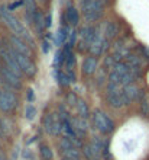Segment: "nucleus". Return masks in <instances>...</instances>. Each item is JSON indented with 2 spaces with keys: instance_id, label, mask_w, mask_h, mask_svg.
Listing matches in <instances>:
<instances>
[{
  "instance_id": "18",
  "label": "nucleus",
  "mask_w": 149,
  "mask_h": 160,
  "mask_svg": "<svg viewBox=\"0 0 149 160\" xmlns=\"http://www.w3.org/2000/svg\"><path fill=\"white\" fill-rule=\"evenodd\" d=\"M103 35H104V38H107V39L114 38V37L117 35V26H116V23H114V22H107V23H106V26H104Z\"/></svg>"
},
{
  "instance_id": "22",
  "label": "nucleus",
  "mask_w": 149,
  "mask_h": 160,
  "mask_svg": "<svg viewBox=\"0 0 149 160\" xmlns=\"http://www.w3.org/2000/svg\"><path fill=\"white\" fill-rule=\"evenodd\" d=\"M41 156H42V159L51 160L52 159V150L48 146H41Z\"/></svg>"
},
{
  "instance_id": "24",
  "label": "nucleus",
  "mask_w": 149,
  "mask_h": 160,
  "mask_svg": "<svg viewBox=\"0 0 149 160\" xmlns=\"http://www.w3.org/2000/svg\"><path fill=\"white\" fill-rule=\"evenodd\" d=\"M23 157H25L26 160H33L32 152H30V150H25V152H23Z\"/></svg>"
},
{
  "instance_id": "10",
  "label": "nucleus",
  "mask_w": 149,
  "mask_h": 160,
  "mask_svg": "<svg viewBox=\"0 0 149 160\" xmlns=\"http://www.w3.org/2000/svg\"><path fill=\"white\" fill-rule=\"evenodd\" d=\"M122 92H123V98H124V102H126V103H130V102L136 101L137 98L141 96V90H139V88H137L135 83L123 86V88H122Z\"/></svg>"
},
{
  "instance_id": "29",
  "label": "nucleus",
  "mask_w": 149,
  "mask_h": 160,
  "mask_svg": "<svg viewBox=\"0 0 149 160\" xmlns=\"http://www.w3.org/2000/svg\"><path fill=\"white\" fill-rule=\"evenodd\" d=\"M64 160H80V159H64Z\"/></svg>"
},
{
  "instance_id": "25",
  "label": "nucleus",
  "mask_w": 149,
  "mask_h": 160,
  "mask_svg": "<svg viewBox=\"0 0 149 160\" xmlns=\"http://www.w3.org/2000/svg\"><path fill=\"white\" fill-rule=\"evenodd\" d=\"M42 45H44V47H42L44 52H48V51H49L51 47H49V44H48V41H44V44H42Z\"/></svg>"
},
{
  "instance_id": "4",
  "label": "nucleus",
  "mask_w": 149,
  "mask_h": 160,
  "mask_svg": "<svg viewBox=\"0 0 149 160\" xmlns=\"http://www.w3.org/2000/svg\"><path fill=\"white\" fill-rule=\"evenodd\" d=\"M107 102L109 105L112 106V108H122L123 105H126V102H124V98H123V92H122V89H120L119 84H114V83H110L109 82L107 84Z\"/></svg>"
},
{
  "instance_id": "15",
  "label": "nucleus",
  "mask_w": 149,
  "mask_h": 160,
  "mask_svg": "<svg viewBox=\"0 0 149 160\" xmlns=\"http://www.w3.org/2000/svg\"><path fill=\"white\" fill-rule=\"evenodd\" d=\"M23 4H25V18L26 21L32 23V18L36 12V3H35V0H23Z\"/></svg>"
},
{
  "instance_id": "21",
  "label": "nucleus",
  "mask_w": 149,
  "mask_h": 160,
  "mask_svg": "<svg viewBox=\"0 0 149 160\" xmlns=\"http://www.w3.org/2000/svg\"><path fill=\"white\" fill-rule=\"evenodd\" d=\"M35 115H36V109H35V106L33 105H26L25 108V118L28 119V121H32L33 118H35Z\"/></svg>"
},
{
  "instance_id": "9",
  "label": "nucleus",
  "mask_w": 149,
  "mask_h": 160,
  "mask_svg": "<svg viewBox=\"0 0 149 160\" xmlns=\"http://www.w3.org/2000/svg\"><path fill=\"white\" fill-rule=\"evenodd\" d=\"M16 106V98L12 92H2L0 95V109L3 112H10Z\"/></svg>"
},
{
  "instance_id": "31",
  "label": "nucleus",
  "mask_w": 149,
  "mask_h": 160,
  "mask_svg": "<svg viewBox=\"0 0 149 160\" xmlns=\"http://www.w3.org/2000/svg\"><path fill=\"white\" fill-rule=\"evenodd\" d=\"M91 160H99V159H97V157H95V159H91Z\"/></svg>"
},
{
  "instance_id": "16",
  "label": "nucleus",
  "mask_w": 149,
  "mask_h": 160,
  "mask_svg": "<svg viewBox=\"0 0 149 160\" xmlns=\"http://www.w3.org/2000/svg\"><path fill=\"white\" fill-rule=\"evenodd\" d=\"M68 37H70V28L68 26H61L59 28V31L57 32V45H64V44H67V39H68Z\"/></svg>"
},
{
  "instance_id": "34",
  "label": "nucleus",
  "mask_w": 149,
  "mask_h": 160,
  "mask_svg": "<svg viewBox=\"0 0 149 160\" xmlns=\"http://www.w3.org/2000/svg\"><path fill=\"white\" fill-rule=\"evenodd\" d=\"M0 9H2V8H0Z\"/></svg>"
},
{
  "instance_id": "1",
  "label": "nucleus",
  "mask_w": 149,
  "mask_h": 160,
  "mask_svg": "<svg viewBox=\"0 0 149 160\" xmlns=\"http://www.w3.org/2000/svg\"><path fill=\"white\" fill-rule=\"evenodd\" d=\"M0 16H2V19H3L4 25L10 29V32H12L13 35H16V37L22 38L23 41L28 42L30 47H33V38L30 37L29 32L26 31L25 26L19 22V19H17V18H15L12 13L9 12L7 9H3V8L0 9Z\"/></svg>"
},
{
  "instance_id": "32",
  "label": "nucleus",
  "mask_w": 149,
  "mask_h": 160,
  "mask_svg": "<svg viewBox=\"0 0 149 160\" xmlns=\"http://www.w3.org/2000/svg\"><path fill=\"white\" fill-rule=\"evenodd\" d=\"M0 95H2V90H0Z\"/></svg>"
},
{
  "instance_id": "33",
  "label": "nucleus",
  "mask_w": 149,
  "mask_h": 160,
  "mask_svg": "<svg viewBox=\"0 0 149 160\" xmlns=\"http://www.w3.org/2000/svg\"><path fill=\"white\" fill-rule=\"evenodd\" d=\"M44 160H45V159H44Z\"/></svg>"
},
{
  "instance_id": "28",
  "label": "nucleus",
  "mask_w": 149,
  "mask_h": 160,
  "mask_svg": "<svg viewBox=\"0 0 149 160\" xmlns=\"http://www.w3.org/2000/svg\"><path fill=\"white\" fill-rule=\"evenodd\" d=\"M80 2L84 4V3H88V2H91V0H80Z\"/></svg>"
},
{
  "instance_id": "23",
  "label": "nucleus",
  "mask_w": 149,
  "mask_h": 160,
  "mask_svg": "<svg viewBox=\"0 0 149 160\" xmlns=\"http://www.w3.org/2000/svg\"><path fill=\"white\" fill-rule=\"evenodd\" d=\"M77 102L78 101H77V98L74 96V93H70V95H68V103L72 106V105H77Z\"/></svg>"
},
{
  "instance_id": "13",
  "label": "nucleus",
  "mask_w": 149,
  "mask_h": 160,
  "mask_svg": "<svg viewBox=\"0 0 149 160\" xmlns=\"http://www.w3.org/2000/svg\"><path fill=\"white\" fill-rule=\"evenodd\" d=\"M64 21H65L70 26H77V25H78V22H80L78 10H77L74 6H70V8L65 10V15H64Z\"/></svg>"
},
{
  "instance_id": "17",
  "label": "nucleus",
  "mask_w": 149,
  "mask_h": 160,
  "mask_svg": "<svg viewBox=\"0 0 149 160\" xmlns=\"http://www.w3.org/2000/svg\"><path fill=\"white\" fill-rule=\"evenodd\" d=\"M72 127H74L75 132H78V134H84L86 131H87V122H86V118H74L72 119Z\"/></svg>"
},
{
  "instance_id": "26",
  "label": "nucleus",
  "mask_w": 149,
  "mask_h": 160,
  "mask_svg": "<svg viewBox=\"0 0 149 160\" xmlns=\"http://www.w3.org/2000/svg\"><path fill=\"white\" fill-rule=\"evenodd\" d=\"M45 22H46V28H49L51 23H52V16H51V15H48V16L45 18Z\"/></svg>"
},
{
  "instance_id": "19",
  "label": "nucleus",
  "mask_w": 149,
  "mask_h": 160,
  "mask_svg": "<svg viewBox=\"0 0 149 160\" xmlns=\"http://www.w3.org/2000/svg\"><path fill=\"white\" fill-rule=\"evenodd\" d=\"M75 108H77L78 117H81V118H86V119L90 117V109H88V105H87V103H86L84 101H81V99H80V101L77 102Z\"/></svg>"
},
{
  "instance_id": "6",
  "label": "nucleus",
  "mask_w": 149,
  "mask_h": 160,
  "mask_svg": "<svg viewBox=\"0 0 149 160\" xmlns=\"http://www.w3.org/2000/svg\"><path fill=\"white\" fill-rule=\"evenodd\" d=\"M59 153L64 159H80V152L77 150V146L67 137H64L59 143Z\"/></svg>"
},
{
  "instance_id": "5",
  "label": "nucleus",
  "mask_w": 149,
  "mask_h": 160,
  "mask_svg": "<svg viewBox=\"0 0 149 160\" xmlns=\"http://www.w3.org/2000/svg\"><path fill=\"white\" fill-rule=\"evenodd\" d=\"M10 48H12V47H10ZM12 51H13V55H15L17 64H19V67H21L22 73L26 74V76H29V77L35 76V74H36V66H35V63L30 60L29 55L22 54L19 51H15L13 48H12Z\"/></svg>"
},
{
  "instance_id": "3",
  "label": "nucleus",
  "mask_w": 149,
  "mask_h": 160,
  "mask_svg": "<svg viewBox=\"0 0 149 160\" xmlns=\"http://www.w3.org/2000/svg\"><path fill=\"white\" fill-rule=\"evenodd\" d=\"M93 124L95 130L101 134H110L114 130V122L107 114H104L103 111H94L93 112Z\"/></svg>"
},
{
  "instance_id": "8",
  "label": "nucleus",
  "mask_w": 149,
  "mask_h": 160,
  "mask_svg": "<svg viewBox=\"0 0 149 160\" xmlns=\"http://www.w3.org/2000/svg\"><path fill=\"white\" fill-rule=\"evenodd\" d=\"M0 74H2L3 80L9 84V86H12V88H15V89H21V86H22L21 76H17L16 73L12 72L9 67L2 66V67H0Z\"/></svg>"
},
{
  "instance_id": "30",
  "label": "nucleus",
  "mask_w": 149,
  "mask_h": 160,
  "mask_svg": "<svg viewBox=\"0 0 149 160\" xmlns=\"http://www.w3.org/2000/svg\"><path fill=\"white\" fill-rule=\"evenodd\" d=\"M0 160H4V159H3V157H2V156H0Z\"/></svg>"
},
{
  "instance_id": "11",
  "label": "nucleus",
  "mask_w": 149,
  "mask_h": 160,
  "mask_svg": "<svg viewBox=\"0 0 149 160\" xmlns=\"http://www.w3.org/2000/svg\"><path fill=\"white\" fill-rule=\"evenodd\" d=\"M9 42H10V47H12L15 51H19V52H22V54L25 55H29L30 57V48L28 45V42L23 41L22 38H19V37H16V35H12L10 37V39H9Z\"/></svg>"
},
{
  "instance_id": "2",
  "label": "nucleus",
  "mask_w": 149,
  "mask_h": 160,
  "mask_svg": "<svg viewBox=\"0 0 149 160\" xmlns=\"http://www.w3.org/2000/svg\"><path fill=\"white\" fill-rule=\"evenodd\" d=\"M104 8H106L104 0H91L88 3H84L83 4L84 19H86L88 23L100 21L104 13Z\"/></svg>"
},
{
  "instance_id": "7",
  "label": "nucleus",
  "mask_w": 149,
  "mask_h": 160,
  "mask_svg": "<svg viewBox=\"0 0 149 160\" xmlns=\"http://www.w3.org/2000/svg\"><path fill=\"white\" fill-rule=\"evenodd\" d=\"M107 47H109V39L104 38V35H100V32L97 31L94 35V39H93L90 45V52L97 57V55L103 54L104 51L107 50Z\"/></svg>"
},
{
  "instance_id": "27",
  "label": "nucleus",
  "mask_w": 149,
  "mask_h": 160,
  "mask_svg": "<svg viewBox=\"0 0 149 160\" xmlns=\"http://www.w3.org/2000/svg\"><path fill=\"white\" fill-rule=\"evenodd\" d=\"M28 101H29V102L33 101V90H32V89H29V90H28Z\"/></svg>"
},
{
  "instance_id": "20",
  "label": "nucleus",
  "mask_w": 149,
  "mask_h": 160,
  "mask_svg": "<svg viewBox=\"0 0 149 160\" xmlns=\"http://www.w3.org/2000/svg\"><path fill=\"white\" fill-rule=\"evenodd\" d=\"M55 76H57V82H58V84L62 86V88H64V86H68V84L71 83L67 72H62L61 68H58V70L55 72Z\"/></svg>"
},
{
  "instance_id": "14",
  "label": "nucleus",
  "mask_w": 149,
  "mask_h": 160,
  "mask_svg": "<svg viewBox=\"0 0 149 160\" xmlns=\"http://www.w3.org/2000/svg\"><path fill=\"white\" fill-rule=\"evenodd\" d=\"M32 23L35 25V29H36L38 34H42V32H44V29L46 28L45 18H44V15H42V12L39 10V9H36V12H35V15H33Z\"/></svg>"
},
{
  "instance_id": "12",
  "label": "nucleus",
  "mask_w": 149,
  "mask_h": 160,
  "mask_svg": "<svg viewBox=\"0 0 149 160\" xmlns=\"http://www.w3.org/2000/svg\"><path fill=\"white\" fill-rule=\"evenodd\" d=\"M97 67H99V63H97V58L95 57H87V58L83 61V74L86 76H91L97 72Z\"/></svg>"
}]
</instances>
